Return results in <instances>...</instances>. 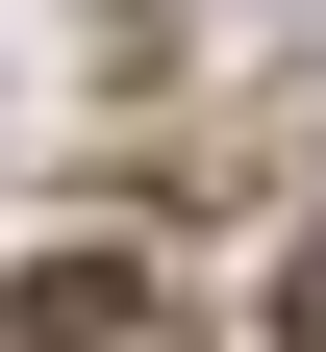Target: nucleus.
Masks as SVG:
<instances>
[{"label": "nucleus", "mask_w": 326, "mask_h": 352, "mask_svg": "<svg viewBox=\"0 0 326 352\" xmlns=\"http://www.w3.org/2000/svg\"><path fill=\"white\" fill-rule=\"evenodd\" d=\"M126 327H151V277H126V252H51V277L0 302V352H126Z\"/></svg>", "instance_id": "obj_1"}, {"label": "nucleus", "mask_w": 326, "mask_h": 352, "mask_svg": "<svg viewBox=\"0 0 326 352\" xmlns=\"http://www.w3.org/2000/svg\"><path fill=\"white\" fill-rule=\"evenodd\" d=\"M276 352H326V252H301V277H276Z\"/></svg>", "instance_id": "obj_2"}]
</instances>
